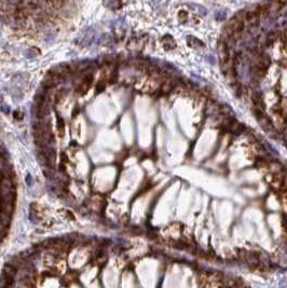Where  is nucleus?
Wrapping results in <instances>:
<instances>
[{
  "label": "nucleus",
  "instance_id": "39448f33",
  "mask_svg": "<svg viewBox=\"0 0 287 288\" xmlns=\"http://www.w3.org/2000/svg\"><path fill=\"white\" fill-rule=\"evenodd\" d=\"M278 286H280L281 288H285L287 286V281H286V279H282V281H280Z\"/></svg>",
  "mask_w": 287,
  "mask_h": 288
},
{
  "label": "nucleus",
  "instance_id": "7ed1b4c3",
  "mask_svg": "<svg viewBox=\"0 0 287 288\" xmlns=\"http://www.w3.org/2000/svg\"><path fill=\"white\" fill-rule=\"evenodd\" d=\"M178 17H179L180 22L186 23L187 20H188V12L185 11V10H182V11H179V13H178Z\"/></svg>",
  "mask_w": 287,
  "mask_h": 288
},
{
  "label": "nucleus",
  "instance_id": "f257e3e1",
  "mask_svg": "<svg viewBox=\"0 0 287 288\" xmlns=\"http://www.w3.org/2000/svg\"><path fill=\"white\" fill-rule=\"evenodd\" d=\"M92 81H93V78H92L91 75H89V76L85 77L84 80L82 81V83L78 86V92L81 94V95H83V94H85L89 91L91 84H92Z\"/></svg>",
  "mask_w": 287,
  "mask_h": 288
},
{
  "label": "nucleus",
  "instance_id": "f03ea898",
  "mask_svg": "<svg viewBox=\"0 0 287 288\" xmlns=\"http://www.w3.org/2000/svg\"><path fill=\"white\" fill-rule=\"evenodd\" d=\"M57 133L61 138H63L65 135V122L61 117H57Z\"/></svg>",
  "mask_w": 287,
  "mask_h": 288
},
{
  "label": "nucleus",
  "instance_id": "20e7f679",
  "mask_svg": "<svg viewBox=\"0 0 287 288\" xmlns=\"http://www.w3.org/2000/svg\"><path fill=\"white\" fill-rule=\"evenodd\" d=\"M14 118L16 120H22L23 119V112L21 110H17V111H14Z\"/></svg>",
  "mask_w": 287,
  "mask_h": 288
}]
</instances>
